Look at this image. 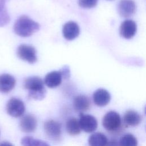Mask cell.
<instances>
[{
    "instance_id": "4",
    "label": "cell",
    "mask_w": 146,
    "mask_h": 146,
    "mask_svg": "<svg viewBox=\"0 0 146 146\" xmlns=\"http://www.w3.org/2000/svg\"><path fill=\"white\" fill-rule=\"evenodd\" d=\"M6 109L10 116L14 117H19L25 113V106L24 103L21 99L11 98L7 102Z\"/></svg>"
},
{
    "instance_id": "17",
    "label": "cell",
    "mask_w": 146,
    "mask_h": 146,
    "mask_svg": "<svg viewBox=\"0 0 146 146\" xmlns=\"http://www.w3.org/2000/svg\"><path fill=\"white\" fill-rule=\"evenodd\" d=\"M107 142L106 136L100 132L92 134L88 139L89 146H106Z\"/></svg>"
},
{
    "instance_id": "10",
    "label": "cell",
    "mask_w": 146,
    "mask_h": 146,
    "mask_svg": "<svg viewBox=\"0 0 146 146\" xmlns=\"http://www.w3.org/2000/svg\"><path fill=\"white\" fill-rule=\"evenodd\" d=\"M19 127L22 131L31 133L35 131L37 127L36 118L32 115H26L22 117L19 122Z\"/></svg>"
},
{
    "instance_id": "5",
    "label": "cell",
    "mask_w": 146,
    "mask_h": 146,
    "mask_svg": "<svg viewBox=\"0 0 146 146\" xmlns=\"http://www.w3.org/2000/svg\"><path fill=\"white\" fill-rule=\"evenodd\" d=\"M17 54L20 59L30 64L34 63L37 61L36 52L32 46L25 44L19 45L17 48Z\"/></svg>"
},
{
    "instance_id": "16",
    "label": "cell",
    "mask_w": 146,
    "mask_h": 146,
    "mask_svg": "<svg viewBox=\"0 0 146 146\" xmlns=\"http://www.w3.org/2000/svg\"><path fill=\"white\" fill-rule=\"evenodd\" d=\"M141 121V115L133 110H128L126 111L123 116V121L125 126L135 127L139 125Z\"/></svg>"
},
{
    "instance_id": "3",
    "label": "cell",
    "mask_w": 146,
    "mask_h": 146,
    "mask_svg": "<svg viewBox=\"0 0 146 146\" xmlns=\"http://www.w3.org/2000/svg\"><path fill=\"white\" fill-rule=\"evenodd\" d=\"M102 124L108 131L115 132L119 130L121 125V120L118 113L115 111H109L103 117Z\"/></svg>"
},
{
    "instance_id": "21",
    "label": "cell",
    "mask_w": 146,
    "mask_h": 146,
    "mask_svg": "<svg viewBox=\"0 0 146 146\" xmlns=\"http://www.w3.org/2000/svg\"><path fill=\"white\" fill-rule=\"evenodd\" d=\"M120 146H137V140L132 134H126L121 137L119 141Z\"/></svg>"
},
{
    "instance_id": "14",
    "label": "cell",
    "mask_w": 146,
    "mask_h": 146,
    "mask_svg": "<svg viewBox=\"0 0 146 146\" xmlns=\"http://www.w3.org/2000/svg\"><path fill=\"white\" fill-rule=\"evenodd\" d=\"M62 80V76L59 71H53L46 74L44 79V84L49 88L59 86Z\"/></svg>"
},
{
    "instance_id": "25",
    "label": "cell",
    "mask_w": 146,
    "mask_h": 146,
    "mask_svg": "<svg viewBox=\"0 0 146 146\" xmlns=\"http://www.w3.org/2000/svg\"><path fill=\"white\" fill-rule=\"evenodd\" d=\"M0 146H13V145L7 141H5L1 143Z\"/></svg>"
},
{
    "instance_id": "19",
    "label": "cell",
    "mask_w": 146,
    "mask_h": 146,
    "mask_svg": "<svg viewBox=\"0 0 146 146\" xmlns=\"http://www.w3.org/2000/svg\"><path fill=\"white\" fill-rule=\"evenodd\" d=\"M22 146H50L46 142L31 136H25L21 139Z\"/></svg>"
},
{
    "instance_id": "11",
    "label": "cell",
    "mask_w": 146,
    "mask_h": 146,
    "mask_svg": "<svg viewBox=\"0 0 146 146\" xmlns=\"http://www.w3.org/2000/svg\"><path fill=\"white\" fill-rule=\"evenodd\" d=\"M80 29L78 25L72 21L66 23L62 29V33L64 38L68 40H71L78 36Z\"/></svg>"
},
{
    "instance_id": "15",
    "label": "cell",
    "mask_w": 146,
    "mask_h": 146,
    "mask_svg": "<svg viewBox=\"0 0 146 146\" xmlns=\"http://www.w3.org/2000/svg\"><path fill=\"white\" fill-rule=\"evenodd\" d=\"M73 106L75 111L82 113L90 109L91 106L90 99L86 95H78L74 99Z\"/></svg>"
},
{
    "instance_id": "7",
    "label": "cell",
    "mask_w": 146,
    "mask_h": 146,
    "mask_svg": "<svg viewBox=\"0 0 146 146\" xmlns=\"http://www.w3.org/2000/svg\"><path fill=\"white\" fill-rule=\"evenodd\" d=\"M79 123L81 129L87 133L93 132L98 127V121L94 116L83 113H80Z\"/></svg>"
},
{
    "instance_id": "24",
    "label": "cell",
    "mask_w": 146,
    "mask_h": 146,
    "mask_svg": "<svg viewBox=\"0 0 146 146\" xmlns=\"http://www.w3.org/2000/svg\"><path fill=\"white\" fill-rule=\"evenodd\" d=\"M106 146H120L119 141L116 139H111L108 141Z\"/></svg>"
},
{
    "instance_id": "1",
    "label": "cell",
    "mask_w": 146,
    "mask_h": 146,
    "mask_svg": "<svg viewBox=\"0 0 146 146\" xmlns=\"http://www.w3.org/2000/svg\"><path fill=\"white\" fill-rule=\"evenodd\" d=\"M23 87L28 91V96L30 98L42 100L46 96V90L44 82L38 76H30L25 79Z\"/></svg>"
},
{
    "instance_id": "13",
    "label": "cell",
    "mask_w": 146,
    "mask_h": 146,
    "mask_svg": "<svg viewBox=\"0 0 146 146\" xmlns=\"http://www.w3.org/2000/svg\"><path fill=\"white\" fill-rule=\"evenodd\" d=\"M15 79L11 75L3 74L0 75V92L8 93L15 87Z\"/></svg>"
},
{
    "instance_id": "8",
    "label": "cell",
    "mask_w": 146,
    "mask_h": 146,
    "mask_svg": "<svg viewBox=\"0 0 146 146\" xmlns=\"http://www.w3.org/2000/svg\"><path fill=\"white\" fill-rule=\"evenodd\" d=\"M117 9L121 17L127 18L135 13L136 4L133 0H120L117 4Z\"/></svg>"
},
{
    "instance_id": "6",
    "label": "cell",
    "mask_w": 146,
    "mask_h": 146,
    "mask_svg": "<svg viewBox=\"0 0 146 146\" xmlns=\"http://www.w3.org/2000/svg\"><path fill=\"white\" fill-rule=\"evenodd\" d=\"M44 130L49 138L54 140H58L61 136L62 125L57 121L48 120L44 124Z\"/></svg>"
},
{
    "instance_id": "9",
    "label": "cell",
    "mask_w": 146,
    "mask_h": 146,
    "mask_svg": "<svg viewBox=\"0 0 146 146\" xmlns=\"http://www.w3.org/2000/svg\"><path fill=\"white\" fill-rule=\"evenodd\" d=\"M137 30L136 23L131 19L123 21L120 27V34L125 39H131L135 35Z\"/></svg>"
},
{
    "instance_id": "22",
    "label": "cell",
    "mask_w": 146,
    "mask_h": 146,
    "mask_svg": "<svg viewBox=\"0 0 146 146\" xmlns=\"http://www.w3.org/2000/svg\"><path fill=\"white\" fill-rule=\"evenodd\" d=\"M98 1V0H78V4L83 8L90 9L95 7Z\"/></svg>"
},
{
    "instance_id": "20",
    "label": "cell",
    "mask_w": 146,
    "mask_h": 146,
    "mask_svg": "<svg viewBox=\"0 0 146 146\" xmlns=\"http://www.w3.org/2000/svg\"><path fill=\"white\" fill-rule=\"evenodd\" d=\"M6 1L0 0V27L7 25L10 20L6 7Z\"/></svg>"
},
{
    "instance_id": "18",
    "label": "cell",
    "mask_w": 146,
    "mask_h": 146,
    "mask_svg": "<svg viewBox=\"0 0 146 146\" xmlns=\"http://www.w3.org/2000/svg\"><path fill=\"white\" fill-rule=\"evenodd\" d=\"M66 128L67 133L72 136L79 135L82 130L79 120L75 117H71L68 119L66 122Z\"/></svg>"
},
{
    "instance_id": "2",
    "label": "cell",
    "mask_w": 146,
    "mask_h": 146,
    "mask_svg": "<svg viewBox=\"0 0 146 146\" xmlns=\"http://www.w3.org/2000/svg\"><path fill=\"white\" fill-rule=\"evenodd\" d=\"M39 25L26 15L20 17L15 22L14 31L15 33L22 37H28L39 29Z\"/></svg>"
},
{
    "instance_id": "12",
    "label": "cell",
    "mask_w": 146,
    "mask_h": 146,
    "mask_svg": "<svg viewBox=\"0 0 146 146\" xmlns=\"http://www.w3.org/2000/svg\"><path fill=\"white\" fill-rule=\"evenodd\" d=\"M110 100V94L105 89L99 88L93 94L94 102L99 107L106 106L109 103Z\"/></svg>"
},
{
    "instance_id": "23",
    "label": "cell",
    "mask_w": 146,
    "mask_h": 146,
    "mask_svg": "<svg viewBox=\"0 0 146 146\" xmlns=\"http://www.w3.org/2000/svg\"><path fill=\"white\" fill-rule=\"evenodd\" d=\"M59 71L61 73V75L62 76V78H64L65 79H68L70 76V71L69 67L67 66H63L60 70Z\"/></svg>"
}]
</instances>
